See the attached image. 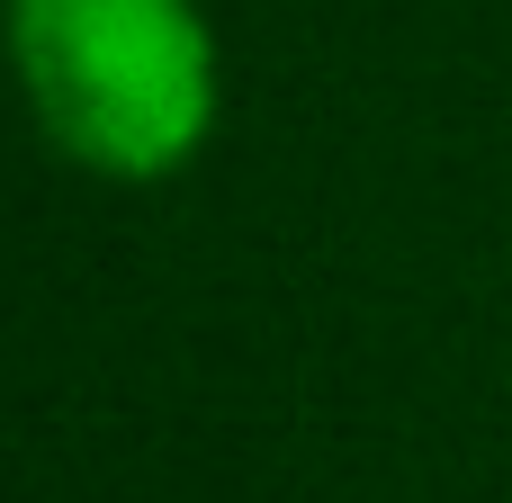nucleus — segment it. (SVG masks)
<instances>
[{
  "instance_id": "nucleus-1",
  "label": "nucleus",
  "mask_w": 512,
  "mask_h": 503,
  "mask_svg": "<svg viewBox=\"0 0 512 503\" xmlns=\"http://www.w3.org/2000/svg\"><path fill=\"white\" fill-rule=\"evenodd\" d=\"M0 54L54 162L153 189L225 117V45L198 0H0Z\"/></svg>"
}]
</instances>
